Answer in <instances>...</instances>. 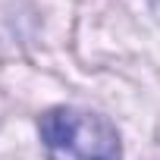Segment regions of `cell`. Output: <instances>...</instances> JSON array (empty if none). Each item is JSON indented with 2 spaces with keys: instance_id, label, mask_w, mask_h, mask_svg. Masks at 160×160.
Returning <instances> with one entry per match:
<instances>
[{
  "instance_id": "1",
  "label": "cell",
  "mask_w": 160,
  "mask_h": 160,
  "mask_svg": "<svg viewBox=\"0 0 160 160\" xmlns=\"http://www.w3.org/2000/svg\"><path fill=\"white\" fill-rule=\"evenodd\" d=\"M41 144L50 160H122L116 126L82 107H50L38 119Z\"/></svg>"
}]
</instances>
